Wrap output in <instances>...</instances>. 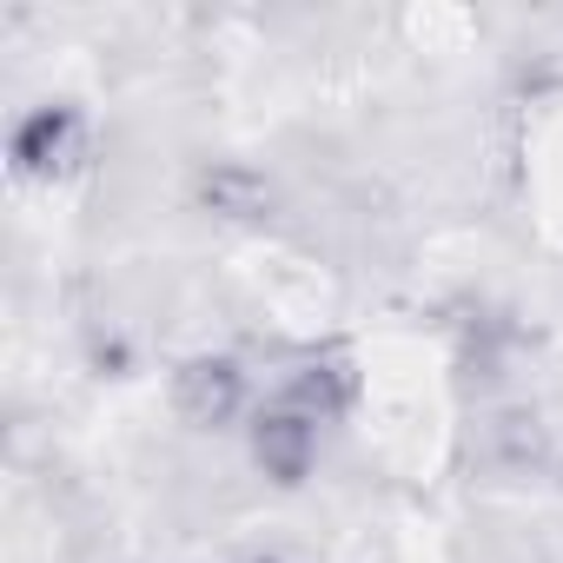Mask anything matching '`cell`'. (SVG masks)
Wrapping results in <instances>:
<instances>
[{
	"instance_id": "1",
	"label": "cell",
	"mask_w": 563,
	"mask_h": 563,
	"mask_svg": "<svg viewBox=\"0 0 563 563\" xmlns=\"http://www.w3.org/2000/svg\"><path fill=\"white\" fill-rule=\"evenodd\" d=\"M245 398H252V385H245V372H239L232 358H192V365L173 372V411H179V424H192V431L232 424V418L245 411Z\"/></svg>"
},
{
	"instance_id": "2",
	"label": "cell",
	"mask_w": 563,
	"mask_h": 563,
	"mask_svg": "<svg viewBox=\"0 0 563 563\" xmlns=\"http://www.w3.org/2000/svg\"><path fill=\"white\" fill-rule=\"evenodd\" d=\"M252 464L272 477V484H306L312 464H319V424L292 405H265L252 418Z\"/></svg>"
},
{
	"instance_id": "3",
	"label": "cell",
	"mask_w": 563,
	"mask_h": 563,
	"mask_svg": "<svg viewBox=\"0 0 563 563\" xmlns=\"http://www.w3.org/2000/svg\"><path fill=\"white\" fill-rule=\"evenodd\" d=\"M74 153H80V113L74 107H41L14 133V173H27V179H54Z\"/></svg>"
},
{
	"instance_id": "4",
	"label": "cell",
	"mask_w": 563,
	"mask_h": 563,
	"mask_svg": "<svg viewBox=\"0 0 563 563\" xmlns=\"http://www.w3.org/2000/svg\"><path fill=\"white\" fill-rule=\"evenodd\" d=\"M199 199H206L219 219H272V206H278L272 179H265V173H252V166H239V159L212 166V173L199 179Z\"/></svg>"
},
{
	"instance_id": "5",
	"label": "cell",
	"mask_w": 563,
	"mask_h": 563,
	"mask_svg": "<svg viewBox=\"0 0 563 563\" xmlns=\"http://www.w3.org/2000/svg\"><path fill=\"white\" fill-rule=\"evenodd\" d=\"M278 405H292V411H306L312 424H332L345 405H352V372L339 365V358H312V365H299L286 385H278Z\"/></svg>"
}]
</instances>
